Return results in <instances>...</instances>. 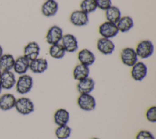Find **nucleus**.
Listing matches in <instances>:
<instances>
[{
	"label": "nucleus",
	"instance_id": "1",
	"mask_svg": "<svg viewBox=\"0 0 156 139\" xmlns=\"http://www.w3.org/2000/svg\"><path fill=\"white\" fill-rule=\"evenodd\" d=\"M34 85L33 78L31 76L24 74L20 75L16 81L15 88L17 93L20 94H26L29 93Z\"/></svg>",
	"mask_w": 156,
	"mask_h": 139
},
{
	"label": "nucleus",
	"instance_id": "2",
	"mask_svg": "<svg viewBox=\"0 0 156 139\" xmlns=\"http://www.w3.org/2000/svg\"><path fill=\"white\" fill-rule=\"evenodd\" d=\"M15 108L20 114L28 115L34 111L35 105L30 98L27 97H21L16 99Z\"/></svg>",
	"mask_w": 156,
	"mask_h": 139
},
{
	"label": "nucleus",
	"instance_id": "3",
	"mask_svg": "<svg viewBox=\"0 0 156 139\" xmlns=\"http://www.w3.org/2000/svg\"><path fill=\"white\" fill-rule=\"evenodd\" d=\"M135 50L138 58L146 59L153 54L154 46L151 40H143L137 44Z\"/></svg>",
	"mask_w": 156,
	"mask_h": 139
},
{
	"label": "nucleus",
	"instance_id": "4",
	"mask_svg": "<svg viewBox=\"0 0 156 139\" xmlns=\"http://www.w3.org/2000/svg\"><path fill=\"white\" fill-rule=\"evenodd\" d=\"M77 104L80 109L90 112L96 108V101L94 97L90 94H80L77 98Z\"/></svg>",
	"mask_w": 156,
	"mask_h": 139
},
{
	"label": "nucleus",
	"instance_id": "5",
	"mask_svg": "<svg viewBox=\"0 0 156 139\" xmlns=\"http://www.w3.org/2000/svg\"><path fill=\"white\" fill-rule=\"evenodd\" d=\"M120 59L122 63L129 67H132L138 61V57L135 49L130 47H126L121 50Z\"/></svg>",
	"mask_w": 156,
	"mask_h": 139
},
{
	"label": "nucleus",
	"instance_id": "6",
	"mask_svg": "<svg viewBox=\"0 0 156 139\" xmlns=\"http://www.w3.org/2000/svg\"><path fill=\"white\" fill-rule=\"evenodd\" d=\"M98 31L102 37L108 39L114 38L119 33L116 24L108 21L104 22L99 26Z\"/></svg>",
	"mask_w": 156,
	"mask_h": 139
},
{
	"label": "nucleus",
	"instance_id": "7",
	"mask_svg": "<svg viewBox=\"0 0 156 139\" xmlns=\"http://www.w3.org/2000/svg\"><path fill=\"white\" fill-rule=\"evenodd\" d=\"M63 35V32L62 29L57 25H54L48 30L45 40L48 44L52 45L59 43L62 40Z\"/></svg>",
	"mask_w": 156,
	"mask_h": 139
},
{
	"label": "nucleus",
	"instance_id": "8",
	"mask_svg": "<svg viewBox=\"0 0 156 139\" xmlns=\"http://www.w3.org/2000/svg\"><path fill=\"white\" fill-rule=\"evenodd\" d=\"M147 67L146 65L140 61H138L131 67L130 75L132 78L137 82L143 80L147 76Z\"/></svg>",
	"mask_w": 156,
	"mask_h": 139
},
{
	"label": "nucleus",
	"instance_id": "9",
	"mask_svg": "<svg viewBox=\"0 0 156 139\" xmlns=\"http://www.w3.org/2000/svg\"><path fill=\"white\" fill-rule=\"evenodd\" d=\"M61 42L66 52L73 53L76 52L79 48L78 40L77 38L71 34H63Z\"/></svg>",
	"mask_w": 156,
	"mask_h": 139
},
{
	"label": "nucleus",
	"instance_id": "10",
	"mask_svg": "<svg viewBox=\"0 0 156 139\" xmlns=\"http://www.w3.org/2000/svg\"><path fill=\"white\" fill-rule=\"evenodd\" d=\"M69 21L75 26L82 27L86 26L89 23L88 15L81 10H74L70 14Z\"/></svg>",
	"mask_w": 156,
	"mask_h": 139
},
{
	"label": "nucleus",
	"instance_id": "11",
	"mask_svg": "<svg viewBox=\"0 0 156 139\" xmlns=\"http://www.w3.org/2000/svg\"><path fill=\"white\" fill-rule=\"evenodd\" d=\"M98 50L104 55L112 54L115 49V45L111 39L101 37L97 41Z\"/></svg>",
	"mask_w": 156,
	"mask_h": 139
},
{
	"label": "nucleus",
	"instance_id": "12",
	"mask_svg": "<svg viewBox=\"0 0 156 139\" xmlns=\"http://www.w3.org/2000/svg\"><path fill=\"white\" fill-rule=\"evenodd\" d=\"M16 77L12 71H2L0 76V85L2 89L10 90L15 86Z\"/></svg>",
	"mask_w": 156,
	"mask_h": 139
},
{
	"label": "nucleus",
	"instance_id": "13",
	"mask_svg": "<svg viewBox=\"0 0 156 139\" xmlns=\"http://www.w3.org/2000/svg\"><path fill=\"white\" fill-rule=\"evenodd\" d=\"M40 52V47L38 43L36 41H30L24 46L23 55L29 61H31L38 58Z\"/></svg>",
	"mask_w": 156,
	"mask_h": 139
},
{
	"label": "nucleus",
	"instance_id": "14",
	"mask_svg": "<svg viewBox=\"0 0 156 139\" xmlns=\"http://www.w3.org/2000/svg\"><path fill=\"white\" fill-rule=\"evenodd\" d=\"M48 68V62L46 59L38 57L30 61L29 70L35 74H41L46 71Z\"/></svg>",
	"mask_w": 156,
	"mask_h": 139
},
{
	"label": "nucleus",
	"instance_id": "15",
	"mask_svg": "<svg viewBox=\"0 0 156 139\" xmlns=\"http://www.w3.org/2000/svg\"><path fill=\"white\" fill-rule=\"evenodd\" d=\"M77 59L80 64L90 66L94 63L96 57L91 51L88 49L84 48L78 52Z\"/></svg>",
	"mask_w": 156,
	"mask_h": 139
},
{
	"label": "nucleus",
	"instance_id": "16",
	"mask_svg": "<svg viewBox=\"0 0 156 139\" xmlns=\"http://www.w3.org/2000/svg\"><path fill=\"white\" fill-rule=\"evenodd\" d=\"M29 63L30 61L24 55L19 56L15 60L13 70L20 76L24 74L29 70Z\"/></svg>",
	"mask_w": 156,
	"mask_h": 139
},
{
	"label": "nucleus",
	"instance_id": "17",
	"mask_svg": "<svg viewBox=\"0 0 156 139\" xmlns=\"http://www.w3.org/2000/svg\"><path fill=\"white\" fill-rule=\"evenodd\" d=\"M94 87L95 82L90 77L79 81L77 84V90L79 94H90Z\"/></svg>",
	"mask_w": 156,
	"mask_h": 139
},
{
	"label": "nucleus",
	"instance_id": "18",
	"mask_svg": "<svg viewBox=\"0 0 156 139\" xmlns=\"http://www.w3.org/2000/svg\"><path fill=\"white\" fill-rule=\"evenodd\" d=\"M41 13L46 17L55 15L58 10V4L55 0L46 1L41 6Z\"/></svg>",
	"mask_w": 156,
	"mask_h": 139
},
{
	"label": "nucleus",
	"instance_id": "19",
	"mask_svg": "<svg viewBox=\"0 0 156 139\" xmlns=\"http://www.w3.org/2000/svg\"><path fill=\"white\" fill-rule=\"evenodd\" d=\"M16 99L11 93H5L0 96V109L2 111H8L15 108Z\"/></svg>",
	"mask_w": 156,
	"mask_h": 139
},
{
	"label": "nucleus",
	"instance_id": "20",
	"mask_svg": "<svg viewBox=\"0 0 156 139\" xmlns=\"http://www.w3.org/2000/svg\"><path fill=\"white\" fill-rule=\"evenodd\" d=\"M54 121L58 126L68 124L70 118L69 112L64 108H60L56 110L53 115Z\"/></svg>",
	"mask_w": 156,
	"mask_h": 139
},
{
	"label": "nucleus",
	"instance_id": "21",
	"mask_svg": "<svg viewBox=\"0 0 156 139\" xmlns=\"http://www.w3.org/2000/svg\"><path fill=\"white\" fill-rule=\"evenodd\" d=\"M89 66H85L80 63L77 64L76 66H75L73 71V78L78 82L89 77Z\"/></svg>",
	"mask_w": 156,
	"mask_h": 139
},
{
	"label": "nucleus",
	"instance_id": "22",
	"mask_svg": "<svg viewBox=\"0 0 156 139\" xmlns=\"http://www.w3.org/2000/svg\"><path fill=\"white\" fill-rule=\"evenodd\" d=\"M116 24L119 32H127L133 28L134 22L132 17L129 16H124L121 17Z\"/></svg>",
	"mask_w": 156,
	"mask_h": 139
},
{
	"label": "nucleus",
	"instance_id": "23",
	"mask_svg": "<svg viewBox=\"0 0 156 139\" xmlns=\"http://www.w3.org/2000/svg\"><path fill=\"white\" fill-rule=\"evenodd\" d=\"M15 58L10 54H3L0 57V70L2 71H11L14 65Z\"/></svg>",
	"mask_w": 156,
	"mask_h": 139
},
{
	"label": "nucleus",
	"instance_id": "24",
	"mask_svg": "<svg viewBox=\"0 0 156 139\" xmlns=\"http://www.w3.org/2000/svg\"><path fill=\"white\" fill-rule=\"evenodd\" d=\"M121 16V12L116 6L111 5L105 10V17L109 22L116 24Z\"/></svg>",
	"mask_w": 156,
	"mask_h": 139
},
{
	"label": "nucleus",
	"instance_id": "25",
	"mask_svg": "<svg viewBox=\"0 0 156 139\" xmlns=\"http://www.w3.org/2000/svg\"><path fill=\"white\" fill-rule=\"evenodd\" d=\"M66 51L61 43L51 45L49 48V54L55 59H61L64 57Z\"/></svg>",
	"mask_w": 156,
	"mask_h": 139
},
{
	"label": "nucleus",
	"instance_id": "26",
	"mask_svg": "<svg viewBox=\"0 0 156 139\" xmlns=\"http://www.w3.org/2000/svg\"><path fill=\"white\" fill-rule=\"evenodd\" d=\"M71 132V128L68 124L58 126L55 130V135L58 139H68Z\"/></svg>",
	"mask_w": 156,
	"mask_h": 139
},
{
	"label": "nucleus",
	"instance_id": "27",
	"mask_svg": "<svg viewBox=\"0 0 156 139\" xmlns=\"http://www.w3.org/2000/svg\"><path fill=\"white\" fill-rule=\"evenodd\" d=\"M80 8L81 10L88 15L94 12L98 7L94 0H82L80 4Z\"/></svg>",
	"mask_w": 156,
	"mask_h": 139
},
{
	"label": "nucleus",
	"instance_id": "28",
	"mask_svg": "<svg viewBox=\"0 0 156 139\" xmlns=\"http://www.w3.org/2000/svg\"><path fill=\"white\" fill-rule=\"evenodd\" d=\"M145 117L150 123H155L156 122V106L152 105L149 107L145 113Z\"/></svg>",
	"mask_w": 156,
	"mask_h": 139
},
{
	"label": "nucleus",
	"instance_id": "29",
	"mask_svg": "<svg viewBox=\"0 0 156 139\" xmlns=\"http://www.w3.org/2000/svg\"><path fill=\"white\" fill-rule=\"evenodd\" d=\"M135 139H155L151 132L146 129H141L138 132Z\"/></svg>",
	"mask_w": 156,
	"mask_h": 139
},
{
	"label": "nucleus",
	"instance_id": "30",
	"mask_svg": "<svg viewBox=\"0 0 156 139\" xmlns=\"http://www.w3.org/2000/svg\"><path fill=\"white\" fill-rule=\"evenodd\" d=\"M97 7L102 10H106L112 5L111 0H94Z\"/></svg>",
	"mask_w": 156,
	"mask_h": 139
},
{
	"label": "nucleus",
	"instance_id": "31",
	"mask_svg": "<svg viewBox=\"0 0 156 139\" xmlns=\"http://www.w3.org/2000/svg\"><path fill=\"white\" fill-rule=\"evenodd\" d=\"M2 54H3V48L1 46V45H0V57L2 56Z\"/></svg>",
	"mask_w": 156,
	"mask_h": 139
},
{
	"label": "nucleus",
	"instance_id": "32",
	"mask_svg": "<svg viewBox=\"0 0 156 139\" xmlns=\"http://www.w3.org/2000/svg\"><path fill=\"white\" fill-rule=\"evenodd\" d=\"M2 90V87H1V85H0V94H1V93Z\"/></svg>",
	"mask_w": 156,
	"mask_h": 139
},
{
	"label": "nucleus",
	"instance_id": "33",
	"mask_svg": "<svg viewBox=\"0 0 156 139\" xmlns=\"http://www.w3.org/2000/svg\"><path fill=\"white\" fill-rule=\"evenodd\" d=\"M91 139H100V138H97V137H94V138H91Z\"/></svg>",
	"mask_w": 156,
	"mask_h": 139
},
{
	"label": "nucleus",
	"instance_id": "34",
	"mask_svg": "<svg viewBox=\"0 0 156 139\" xmlns=\"http://www.w3.org/2000/svg\"><path fill=\"white\" fill-rule=\"evenodd\" d=\"M1 73H2V71H1V70H0V76H1Z\"/></svg>",
	"mask_w": 156,
	"mask_h": 139
},
{
	"label": "nucleus",
	"instance_id": "35",
	"mask_svg": "<svg viewBox=\"0 0 156 139\" xmlns=\"http://www.w3.org/2000/svg\"><path fill=\"white\" fill-rule=\"evenodd\" d=\"M46 1H48V0H46Z\"/></svg>",
	"mask_w": 156,
	"mask_h": 139
}]
</instances>
